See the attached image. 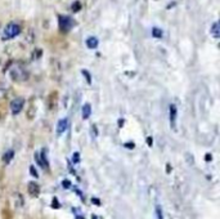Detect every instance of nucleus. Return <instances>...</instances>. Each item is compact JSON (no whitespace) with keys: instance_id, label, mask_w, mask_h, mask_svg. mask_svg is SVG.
<instances>
[{"instance_id":"24","label":"nucleus","mask_w":220,"mask_h":219,"mask_svg":"<svg viewBox=\"0 0 220 219\" xmlns=\"http://www.w3.org/2000/svg\"><path fill=\"white\" fill-rule=\"evenodd\" d=\"M76 219H85L84 217H81V215H79V217H76Z\"/></svg>"},{"instance_id":"4","label":"nucleus","mask_w":220,"mask_h":219,"mask_svg":"<svg viewBox=\"0 0 220 219\" xmlns=\"http://www.w3.org/2000/svg\"><path fill=\"white\" fill-rule=\"evenodd\" d=\"M23 105H25V99H23V98L22 97H17V98H14V99L10 102V109H12V112L14 115H17V113H19L21 111H22Z\"/></svg>"},{"instance_id":"18","label":"nucleus","mask_w":220,"mask_h":219,"mask_svg":"<svg viewBox=\"0 0 220 219\" xmlns=\"http://www.w3.org/2000/svg\"><path fill=\"white\" fill-rule=\"evenodd\" d=\"M59 206H61V205H59V202H58V200H57V199H53V204H52V207H57V209H58V207H59Z\"/></svg>"},{"instance_id":"3","label":"nucleus","mask_w":220,"mask_h":219,"mask_svg":"<svg viewBox=\"0 0 220 219\" xmlns=\"http://www.w3.org/2000/svg\"><path fill=\"white\" fill-rule=\"evenodd\" d=\"M27 78H29L27 71L22 67H19V66H15L12 70V79L17 81H23V80H27Z\"/></svg>"},{"instance_id":"21","label":"nucleus","mask_w":220,"mask_h":219,"mask_svg":"<svg viewBox=\"0 0 220 219\" xmlns=\"http://www.w3.org/2000/svg\"><path fill=\"white\" fill-rule=\"evenodd\" d=\"M125 146H126V147H129V148H134V144L131 143V142H129V143H126Z\"/></svg>"},{"instance_id":"23","label":"nucleus","mask_w":220,"mask_h":219,"mask_svg":"<svg viewBox=\"0 0 220 219\" xmlns=\"http://www.w3.org/2000/svg\"><path fill=\"white\" fill-rule=\"evenodd\" d=\"M147 143L149 146H152V138H151V137H149V138H147Z\"/></svg>"},{"instance_id":"13","label":"nucleus","mask_w":220,"mask_h":219,"mask_svg":"<svg viewBox=\"0 0 220 219\" xmlns=\"http://www.w3.org/2000/svg\"><path fill=\"white\" fill-rule=\"evenodd\" d=\"M71 8H72L73 12H79V10L81 9V3H80V2H75V3L72 4Z\"/></svg>"},{"instance_id":"15","label":"nucleus","mask_w":220,"mask_h":219,"mask_svg":"<svg viewBox=\"0 0 220 219\" xmlns=\"http://www.w3.org/2000/svg\"><path fill=\"white\" fill-rule=\"evenodd\" d=\"M30 173H31V175H32V177H35V178H37V177H39V174H37V172H36L35 166H30Z\"/></svg>"},{"instance_id":"7","label":"nucleus","mask_w":220,"mask_h":219,"mask_svg":"<svg viewBox=\"0 0 220 219\" xmlns=\"http://www.w3.org/2000/svg\"><path fill=\"white\" fill-rule=\"evenodd\" d=\"M98 43H99L98 39L94 37V36H90V37L86 39V45H88L89 49H95L96 47H98Z\"/></svg>"},{"instance_id":"1","label":"nucleus","mask_w":220,"mask_h":219,"mask_svg":"<svg viewBox=\"0 0 220 219\" xmlns=\"http://www.w3.org/2000/svg\"><path fill=\"white\" fill-rule=\"evenodd\" d=\"M21 34V27L19 25L14 23V22H10L5 26V29L3 31V40H9V39H13V37L18 36Z\"/></svg>"},{"instance_id":"20","label":"nucleus","mask_w":220,"mask_h":219,"mask_svg":"<svg viewBox=\"0 0 220 219\" xmlns=\"http://www.w3.org/2000/svg\"><path fill=\"white\" fill-rule=\"evenodd\" d=\"M92 202H93V204H95V205H98V206L100 205V201L98 199H92Z\"/></svg>"},{"instance_id":"5","label":"nucleus","mask_w":220,"mask_h":219,"mask_svg":"<svg viewBox=\"0 0 220 219\" xmlns=\"http://www.w3.org/2000/svg\"><path fill=\"white\" fill-rule=\"evenodd\" d=\"M68 128V119H61L59 121H58V125H57V133L58 135L63 134L64 131L67 130Z\"/></svg>"},{"instance_id":"19","label":"nucleus","mask_w":220,"mask_h":219,"mask_svg":"<svg viewBox=\"0 0 220 219\" xmlns=\"http://www.w3.org/2000/svg\"><path fill=\"white\" fill-rule=\"evenodd\" d=\"M62 186H63L64 188H69V187H71V183H69V180H63Z\"/></svg>"},{"instance_id":"8","label":"nucleus","mask_w":220,"mask_h":219,"mask_svg":"<svg viewBox=\"0 0 220 219\" xmlns=\"http://www.w3.org/2000/svg\"><path fill=\"white\" fill-rule=\"evenodd\" d=\"M14 157V151L13 150H9V151H7L3 155V161L5 162V164H9L10 161H12V158Z\"/></svg>"},{"instance_id":"11","label":"nucleus","mask_w":220,"mask_h":219,"mask_svg":"<svg viewBox=\"0 0 220 219\" xmlns=\"http://www.w3.org/2000/svg\"><path fill=\"white\" fill-rule=\"evenodd\" d=\"M211 34L214 35V37H215V39H218V37H219V23H218V22H215V23L212 25V27H211Z\"/></svg>"},{"instance_id":"14","label":"nucleus","mask_w":220,"mask_h":219,"mask_svg":"<svg viewBox=\"0 0 220 219\" xmlns=\"http://www.w3.org/2000/svg\"><path fill=\"white\" fill-rule=\"evenodd\" d=\"M156 214H157V219H164V215H162V209H161V206L157 205L156 206Z\"/></svg>"},{"instance_id":"6","label":"nucleus","mask_w":220,"mask_h":219,"mask_svg":"<svg viewBox=\"0 0 220 219\" xmlns=\"http://www.w3.org/2000/svg\"><path fill=\"white\" fill-rule=\"evenodd\" d=\"M27 188H29V193L31 196H39V193H40V186L37 184L36 182H30Z\"/></svg>"},{"instance_id":"12","label":"nucleus","mask_w":220,"mask_h":219,"mask_svg":"<svg viewBox=\"0 0 220 219\" xmlns=\"http://www.w3.org/2000/svg\"><path fill=\"white\" fill-rule=\"evenodd\" d=\"M152 35L154 37H161L162 36V30L161 29H157V27H154V29L152 30Z\"/></svg>"},{"instance_id":"9","label":"nucleus","mask_w":220,"mask_h":219,"mask_svg":"<svg viewBox=\"0 0 220 219\" xmlns=\"http://www.w3.org/2000/svg\"><path fill=\"white\" fill-rule=\"evenodd\" d=\"M90 113H92V106L89 103H86V105L83 106V119L86 120L90 116Z\"/></svg>"},{"instance_id":"17","label":"nucleus","mask_w":220,"mask_h":219,"mask_svg":"<svg viewBox=\"0 0 220 219\" xmlns=\"http://www.w3.org/2000/svg\"><path fill=\"white\" fill-rule=\"evenodd\" d=\"M83 74H84L85 78H88V83H89V84L92 83V79H90V75H89L88 71H86V70H83Z\"/></svg>"},{"instance_id":"16","label":"nucleus","mask_w":220,"mask_h":219,"mask_svg":"<svg viewBox=\"0 0 220 219\" xmlns=\"http://www.w3.org/2000/svg\"><path fill=\"white\" fill-rule=\"evenodd\" d=\"M72 160H73L75 164L80 161V155H79V152H75V153H73V158H72Z\"/></svg>"},{"instance_id":"10","label":"nucleus","mask_w":220,"mask_h":219,"mask_svg":"<svg viewBox=\"0 0 220 219\" xmlns=\"http://www.w3.org/2000/svg\"><path fill=\"white\" fill-rule=\"evenodd\" d=\"M175 119H176V107L174 105L170 106V123L171 125H175Z\"/></svg>"},{"instance_id":"2","label":"nucleus","mask_w":220,"mask_h":219,"mask_svg":"<svg viewBox=\"0 0 220 219\" xmlns=\"http://www.w3.org/2000/svg\"><path fill=\"white\" fill-rule=\"evenodd\" d=\"M75 26V21L68 16H59V30L67 32Z\"/></svg>"},{"instance_id":"22","label":"nucleus","mask_w":220,"mask_h":219,"mask_svg":"<svg viewBox=\"0 0 220 219\" xmlns=\"http://www.w3.org/2000/svg\"><path fill=\"white\" fill-rule=\"evenodd\" d=\"M205 160H206V161H210V160H211V155H208V153H207V155L205 156Z\"/></svg>"}]
</instances>
